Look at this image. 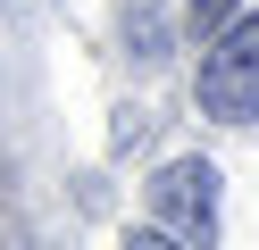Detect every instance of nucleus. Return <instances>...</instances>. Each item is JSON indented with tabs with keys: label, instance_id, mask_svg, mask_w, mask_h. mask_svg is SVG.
<instances>
[{
	"label": "nucleus",
	"instance_id": "obj_1",
	"mask_svg": "<svg viewBox=\"0 0 259 250\" xmlns=\"http://www.w3.org/2000/svg\"><path fill=\"white\" fill-rule=\"evenodd\" d=\"M201 109L218 117V125H251L259 117V17H242V25H226L218 42H209V59H201Z\"/></svg>",
	"mask_w": 259,
	"mask_h": 250
},
{
	"label": "nucleus",
	"instance_id": "obj_3",
	"mask_svg": "<svg viewBox=\"0 0 259 250\" xmlns=\"http://www.w3.org/2000/svg\"><path fill=\"white\" fill-rule=\"evenodd\" d=\"M184 17H192V33H201V42H218L226 17H234V0H184Z\"/></svg>",
	"mask_w": 259,
	"mask_h": 250
},
{
	"label": "nucleus",
	"instance_id": "obj_2",
	"mask_svg": "<svg viewBox=\"0 0 259 250\" xmlns=\"http://www.w3.org/2000/svg\"><path fill=\"white\" fill-rule=\"evenodd\" d=\"M151 217L184 242H209L218 233V167L209 159H167L151 175Z\"/></svg>",
	"mask_w": 259,
	"mask_h": 250
}]
</instances>
